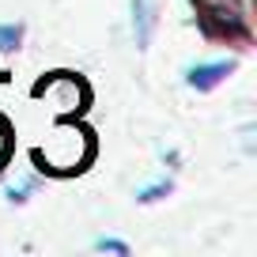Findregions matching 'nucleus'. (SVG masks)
<instances>
[{"mask_svg": "<svg viewBox=\"0 0 257 257\" xmlns=\"http://www.w3.org/2000/svg\"><path fill=\"white\" fill-rule=\"evenodd\" d=\"M234 72V61H208V64H193L185 72V83L197 91H212L216 83H223L227 76Z\"/></svg>", "mask_w": 257, "mask_h": 257, "instance_id": "f257e3e1", "label": "nucleus"}, {"mask_svg": "<svg viewBox=\"0 0 257 257\" xmlns=\"http://www.w3.org/2000/svg\"><path fill=\"white\" fill-rule=\"evenodd\" d=\"M152 27H155L152 0H133V34H137L140 49H148V42H152Z\"/></svg>", "mask_w": 257, "mask_h": 257, "instance_id": "f03ea898", "label": "nucleus"}, {"mask_svg": "<svg viewBox=\"0 0 257 257\" xmlns=\"http://www.w3.org/2000/svg\"><path fill=\"white\" fill-rule=\"evenodd\" d=\"M23 42V27L19 23H0V53H12Z\"/></svg>", "mask_w": 257, "mask_h": 257, "instance_id": "20e7f679", "label": "nucleus"}, {"mask_svg": "<svg viewBox=\"0 0 257 257\" xmlns=\"http://www.w3.org/2000/svg\"><path fill=\"white\" fill-rule=\"evenodd\" d=\"M170 189H174V182H170V178H159L155 185H144V189L137 193V201H140V204H155V201H163Z\"/></svg>", "mask_w": 257, "mask_h": 257, "instance_id": "7ed1b4c3", "label": "nucleus"}, {"mask_svg": "<svg viewBox=\"0 0 257 257\" xmlns=\"http://www.w3.org/2000/svg\"><path fill=\"white\" fill-rule=\"evenodd\" d=\"M95 249H102V253H117V257L128 253V246H125V242H117V238H95Z\"/></svg>", "mask_w": 257, "mask_h": 257, "instance_id": "39448f33", "label": "nucleus"}]
</instances>
